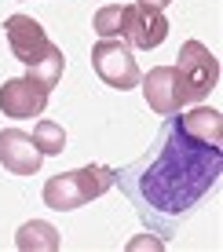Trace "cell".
<instances>
[{
	"instance_id": "1",
	"label": "cell",
	"mask_w": 223,
	"mask_h": 252,
	"mask_svg": "<svg viewBox=\"0 0 223 252\" xmlns=\"http://www.w3.org/2000/svg\"><path fill=\"white\" fill-rule=\"evenodd\" d=\"M223 176V143L198 139L183 125V114H168L150 150L121 172H114V187H121L128 205L143 220V227L168 241L187 223L205 194Z\"/></svg>"
},
{
	"instance_id": "2",
	"label": "cell",
	"mask_w": 223,
	"mask_h": 252,
	"mask_svg": "<svg viewBox=\"0 0 223 252\" xmlns=\"http://www.w3.org/2000/svg\"><path fill=\"white\" fill-rule=\"evenodd\" d=\"M110 187H114V168H106V164H84V168L51 176L44 183V190H40V197L55 212H73V208L102 197Z\"/></svg>"
},
{
	"instance_id": "3",
	"label": "cell",
	"mask_w": 223,
	"mask_h": 252,
	"mask_svg": "<svg viewBox=\"0 0 223 252\" xmlns=\"http://www.w3.org/2000/svg\"><path fill=\"white\" fill-rule=\"evenodd\" d=\"M176 59L179 63L172 69H176V84H179V102L183 106L187 102H201L220 84V59L201 40H187Z\"/></svg>"
},
{
	"instance_id": "4",
	"label": "cell",
	"mask_w": 223,
	"mask_h": 252,
	"mask_svg": "<svg viewBox=\"0 0 223 252\" xmlns=\"http://www.w3.org/2000/svg\"><path fill=\"white\" fill-rule=\"evenodd\" d=\"M92 69L99 73L102 84H110V88L117 92H128L139 84V66H135V55L132 48L125 44V40H99L96 48H92Z\"/></svg>"
},
{
	"instance_id": "5",
	"label": "cell",
	"mask_w": 223,
	"mask_h": 252,
	"mask_svg": "<svg viewBox=\"0 0 223 252\" xmlns=\"http://www.w3.org/2000/svg\"><path fill=\"white\" fill-rule=\"evenodd\" d=\"M121 37L128 48H139V51H150L158 44H165L168 37V19L161 7H150V4H125V19H121Z\"/></svg>"
},
{
	"instance_id": "6",
	"label": "cell",
	"mask_w": 223,
	"mask_h": 252,
	"mask_svg": "<svg viewBox=\"0 0 223 252\" xmlns=\"http://www.w3.org/2000/svg\"><path fill=\"white\" fill-rule=\"evenodd\" d=\"M48 88H40L30 73L26 77H11V81L0 84V110L4 117H15V121H26V117H40L48 106Z\"/></svg>"
},
{
	"instance_id": "7",
	"label": "cell",
	"mask_w": 223,
	"mask_h": 252,
	"mask_svg": "<svg viewBox=\"0 0 223 252\" xmlns=\"http://www.w3.org/2000/svg\"><path fill=\"white\" fill-rule=\"evenodd\" d=\"M4 37H7L11 55L19 59L22 66H33V63H37V59L51 48L44 26L33 19V15H11V19H4Z\"/></svg>"
},
{
	"instance_id": "8",
	"label": "cell",
	"mask_w": 223,
	"mask_h": 252,
	"mask_svg": "<svg viewBox=\"0 0 223 252\" xmlns=\"http://www.w3.org/2000/svg\"><path fill=\"white\" fill-rule=\"evenodd\" d=\"M44 154L37 150L33 135H26L22 128H4L0 132V164L11 176H37Z\"/></svg>"
},
{
	"instance_id": "9",
	"label": "cell",
	"mask_w": 223,
	"mask_h": 252,
	"mask_svg": "<svg viewBox=\"0 0 223 252\" xmlns=\"http://www.w3.org/2000/svg\"><path fill=\"white\" fill-rule=\"evenodd\" d=\"M139 84H143V99H147V106L154 110V114L168 117V114H176V110H183L172 66H154L147 77H139Z\"/></svg>"
},
{
	"instance_id": "10",
	"label": "cell",
	"mask_w": 223,
	"mask_h": 252,
	"mask_svg": "<svg viewBox=\"0 0 223 252\" xmlns=\"http://www.w3.org/2000/svg\"><path fill=\"white\" fill-rule=\"evenodd\" d=\"M15 245H19L22 252H55L59 245H63V238H59V230L51 227V223L30 220V223H22V227H19Z\"/></svg>"
},
{
	"instance_id": "11",
	"label": "cell",
	"mask_w": 223,
	"mask_h": 252,
	"mask_svg": "<svg viewBox=\"0 0 223 252\" xmlns=\"http://www.w3.org/2000/svg\"><path fill=\"white\" fill-rule=\"evenodd\" d=\"M63 69H66V55H63V48H59V44H51L44 55H40L37 63L30 66V77L40 84V88L51 92L59 81H63Z\"/></svg>"
},
{
	"instance_id": "12",
	"label": "cell",
	"mask_w": 223,
	"mask_h": 252,
	"mask_svg": "<svg viewBox=\"0 0 223 252\" xmlns=\"http://www.w3.org/2000/svg\"><path fill=\"white\" fill-rule=\"evenodd\" d=\"M33 143H37V150L44 154V158H51V154L66 150V132H63V125H55V121H37Z\"/></svg>"
},
{
	"instance_id": "13",
	"label": "cell",
	"mask_w": 223,
	"mask_h": 252,
	"mask_svg": "<svg viewBox=\"0 0 223 252\" xmlns=\"http://www.w3.org/2000/svg\"><path fill=\"white\" fill-rule=\"evenodd\" d=\"M121 19H125V4H110V7H99V11H96V19H92V30L99 33V40L121 37Z\"/></svg>"
},
{
	"instance_id": "14",
	"label": "cell",
	"mask_w": 223,
	"mask_h": 252,
	"mask_svg": "<svg viewBox=\"0 0 223 252\" xmlns=\"http://www.w3.org/2000/svg\"><path fill=\"white\" fill-rule=\"evenodd\" d=\"M139 4H150V7H161V11H165V7L172 4V0H139Z\"/></svg>"
}]
</instances>
